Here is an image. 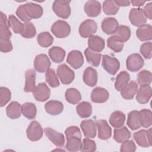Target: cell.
<instances>
[{"label":"cell","mask_w":152,"mask_h":152,"mask_svg":"<svg viewBox=\"0 0 152 152\" xmlns=\"http://www.w3.org/2000/svg\"><path fill=\"white\" fill-rule=\"evenodd\" d=\"M49 55L55 63L62 62L65 56V51L59 46H53L49 50Z\"/></svg>","instance_id":"1f68e13d"},{"label":"cell","mask_w":152,"mask_h":152,"mask_svg":"<svg viewBox=\"0 0 152 152\" xmlns=\"http://www.w3.org/2000/svg\"><path fill=\"white\" fill-rule=\"evenodd\" d=\"M136 35L141 41L151 40L152 39V27L150 24H144L138 27Z\"/></svg>","instance_id":"d4e9b609"},{"label":"cell","mask_w":152,"mask_h":152,"mask_svg":"<svg viewBox=\"0 0 152 152\" xmlns=\"http://www.w3.org/2000/svg\"><path fill=\"white\" fill-rule=\"evenodd\" d=\"M57 75L64 84H69L75 78L74 72L66 64L59 65L57 68Z\"/></svg>","instance_id":"277c9868"},{"label":"cell","mask_w":152,"mask_h":152,"mask_svg":"<svg viewBox=\"0 0 152 152\" xmlns=\"http://www.w3.org/2000/svg\"><path fill=\"white\" fill-rule=\"evenodd\" d=\"M51 31L58 38H65L69 34L71 27L66 21L59 20L55 21L52 26Z\"/></svg>","instance_id":"7a4b0ae2"},{"label":"cell","mask_w":152,"mask_h":152,"mask_svg":"<svg viewBox=\"0 0 152 152\" xmlns=\"http://www.w3.org/2000/svg\"><path fill=\"white\" fill-rule=\"evenodd\" d=\"M0 40H10L12 33L9 29L7 16L2 11L0 12Z\"/></svg>","instance_id":"ffe728a7"},{"label":"cell","mask_w":152,"mask_h":152,"mask_svg":"<svg viewBox=\"0 0 152 152\" xmlns=\"http://www.w3.org/2000/svg\"><path fill=\"white\" fill-rule=\"evenodd\" d=\"M23 6L28 17L30 20L37 19L42 17L43 10L40 5L33 2H27L23 4Z\"/></svg>","instance_id":"7c38bea8"},{"label":"cell","mask_w":152,"mask_h":152,"mask_svg":"<svg viewBox=\"0 0 152 152\" xmlns=\"http://www.w3.org/2000/svg\"><path fill=\"white\" fill-rule=\"evenodd\" d=\"M88 48L96 52H102L105 46L104 40L100 36L92 35L88 39Z\"/></svg>","instance_id":"cb8c5ba5"},{"label":"cell","mask_w":152,"mask_h":152,"mask_svg":"<svg viewBox=\"0 0 152 152\" xmlns=\"http://www.w3.org/2000/svg\"><path fill=\"white\" fill-rule=\"evenodd\" d=\"M109 97V92L104 88L97 87L91 93V100L96 103H102L106 102Z\"/></svg>","instance_id":"ac0fdd59"},{"label":"cell","mask_w":152,"mask_h":152,"mask_svg":"<svg viewBox=\"0 0 152 152\" xmlns=\"http://www.w3.org/2000/svg\"><path fill=\"white\" fill-rule=\"evenodd\" d=\"M51 63L46 54H39L37 55L34 61V69L39 72H45L50 68Z\"/></svg>","instance_id":"30bf717a"},{"label":"cell","mask_w":152,"mask_h":152,"mask_svg":"<svg viewBox=\"0 0 152 152\" xmlns=\"http://www.w3.org/2000/svg\"><path fill=\"white\" fill-rule=\"evenodd\" d=\"M130 79L129 74L125 71H121L116 76L115 83V87L117 91H121L128 83Z\"/></svg>","instance_id":"d6a6232c"},{"label":"cell","mask_w":152,"mask_h":152,"mask_svg":"<svg viewBox=\"0 0 152 152\" xmlns=\"http://www.w3.org/2000/svg\"><path fill=\"white\" fill-rule=\"evenodd\" d=\"M129 19L131 24L136 27L143 25L147 21V18L141 8L131 9L129 14Z\"/></svg>","instance_id":"9c48e42d"},{"label":"cell","mask_w":152,"mask_h":152,"mask_svg":"<svg viewBox=\"0 0 152 152\" xmlns=\"http://www.w3.org/2000/svg\"><path fill=\"white\" fill-rule=\"evenodd\" d=\"M38 44L43 48H48L52 45L53 42L52 36L49 32H42L39 33L37 37Z\"/></svg>","instance_id":"ab89813d"},{"label":"cell","mask_w":152,"mask_h":152,"mask_svg":"<svg viewBox=\"0 0 152 152\" xmlns=\"http://www.w3.org/2000/svg\"><path fill=\"white\" fill-rule=\"evenodd\" d=\"M76 110L81 118H88L92 113V106L91 103L88 102H82L77 105Z\"/></svg>","instance_id":"836d02e7"},{"label":"cell","mask_w":152,"mask_h":152,"mask_svg":"<svg viewBox=\"0 0 152 152\" xmlns=\"http://www.w3.org/2000/svg\"><path fill=\"white\" fill-rule=\"evenodd\" d=\"M84 54L87 61L94 66H98L100 64V62L102 58V54L94 52L87 48L84 51Z\"/></svg>","instance_id":"d590c367"},{"label":"cell","mask_w":152,"mask_h":152,"mask_svg":"<svg viewBox=\"0 0 152 152\" xmlns=\"http://www.w3.org/2000/svg\"><path fill=\"white\" fill-rule=\"evenodd\" d=\"M65 134L66 138L71 136H76L81 138V134L80 128L75 126H71L66 128L65 131Z\"/></svg>","instance_id":"f5cc1de1"},{"label":"cell","mask_w":152,"mask_h":152,"mask_svg":"<svg viewBox=\"0 0 152 152\" xmlns=\"http://www.w3.org/2000/svg\"><path fill=\"white\" fill-rule=\"evenodd\" d=\"M27 138L31 141L39 140L43 136V130L40 124L36 121H32L26 130Z\"/></svg>","instance_id":"52a82bcc"},{"label":"cell","mask_w":152,"mask_h":152,"mask_svg":"<svg viewBox=\"0 0 152 152\" xmlns=\"http://www.w3.org/2000/svg\"><path fill=\"white\" fill-rule=\"evenodd\" d=\"M151 97V87L150 85L141 86L137 92L136 100L141 104L148 102Z\"/></svg>","instance_id":"7402d4cb"},{"label":"cell","mask_w":152,"mask_h":152,"mask_svg":"<svg viewBox=\"0 0 152 152\" xmlns=\"http://www.w3.org/2000/svg\"><path fill=\"white\" fill-rule=\"evenodd\" d=\"M125 121V115L121 111L116 110L112 112L109 118L110 124L115 128L122 127Z\"/></svg>","instance_id":"f1b7e54d"},{"label":"cell","mask_w":152,"mask_h":152,"mask_svg":"<svg viewBox=\"0 0 152 152\" xmlns=\"http://www.w3.org/2000/svg\"><path fill=\"white\" fill-rule=\"evenodd\" d=\"M130 2L132 4V5L135 7L142 6L146 2V1H131Z\"/></svg>","instance_id":"680465c9"},{"label":"cell","mask_w":152,"mask_h":152,"mask_svg":"<svg viewBox=\"0 0 152 152\" xmlns=\"http://www.w3.org/2000/svg\"><path fill=\"white\" fill-rule=\"evenodd\" d=\"M45 78L46 81L52 88L57 87L60 84L58 78L53 69L49 68L46 71Z\"/></svg>","instance_id":"ee69618b"},{"label":"cell","mask_w":152,"mask_h":152,"mask_svg":"<svg viewBox=\"0 0 152 152\" xmlns=\"http://www.w3.org/2000/svg\"><path fill=\"white\" fill-rule=\"evenodd\" d=\"M0 97H1V102L0 106L3 107L7 104L11 98V93L10 90L7 87H1L0 88Z\"/></svg>","instance_id":"681fc988"},{"label":"cell","mask_w":152,"mask_h":152,"mask_svg":"<svg viewBox=\"0 0 152 152\" xmlns=\"http://www.w3.org/2000/svg\"><path fill=\"white\" fill-rule=\"evenodd\" d=\"M97 26L95 21L90 19L84 20L79 27L80 35L84 38H87L93 35L97 31Z\"/></svg>","instance_id":"8992f818"},{"label":"cell","mask_w":152,"mask_h":152,"mask_svg":"<svg viewBox=\"0 0 152 152\" xmlns=\"http://www.w3.org/2000/svg\"><path fill=\"white\" fill-rule=\"evenodd\" d=\"M84 135L86 138H94L96 135V124L92 119H86L80 124Z\"/></svg>","instance_id":"9a60e30c"},{"label":"cell","mask_w":152,"mask_h":152,"mask_svg":"<svg viewBox=\"0 0 152 152\" xmlns=\"http://www.w3.org/2000/svg\"><path fill=\"white\" fill-rule=\"evenodd\" d=\"M138 91V84L135 81H131L128 84L122 89L121 94L126 100H131L134 98Z\"/></svg>","instance_id":"484cf974"},{"label":"cell","mask_w":152,"mask_h":152,"mask_svg":"<svg viewBox=\"0 0 152 152\" xmlns=\"http://www.w3.org/2000/svg\"><path fill=\"white\" fill-rule=\"evenodd\" d=\"M84 10L88 17H96L101 12V4L97 1H88L84 5Z\"/></svg>","instance_id":"d6986e66"},{"label":"cell","mask_w":152,"mask_h":152,"mask_svg":"<svg viewBox=\"0 0 152 152\" xmlns=\"http://www.w3.org/2000/svg\"><path fill=\"white\" fill-rule=\"evenodd\" d=\"M119 27V23L116 18L106 17L102 22V29L106 34H112L116 33Z\"/></svg>","instance_id":"e0dca14e"},{"label":"cell","mask_w":152,"mask_h":152,"mask_svg":"<svg viewBox=\"0 0 152 152\" xmlns=\"http://www.w3.org/2000/svg\"><path fill=\"white\" fill-rule=\"evenodd\" d=\"M24 24V30L20 34L21 36L26 39H31L34 37L36 34V30L34 24L31 22H26Z\"/></svg>","instance_id":"7dc6e473"},{"label":"cell","mask_w":152,"mask_h":152,"mask_svg":"<svg viewBox=\"0 0 152 152\" xmlns=\"http://www.w3.org/2000/svg\"><path fill=\"white\" fill-rule=\"evenodd\" d=\"M96 150V144L94 141L86 138L83 139L80 151L83 152H93Z\"/></svg>","instance_id":"c3c4849f"},{"label":"cell","mask_w":152,"mask_h":152,"mask_svg":"<svg viewBox=\"0 0 152 152\" xmlns=\"http://www.w3.org/2000/svg\"><path fill=\"white\" fill-rule=\"evenodd\" d=\"M151 4H152L151 2L147 4L143 10L146 18H148L149 20L152 19V17H151L152 16V5Z\"/></svg>","instance_id":"9f6ffc18"},{"label":"cell","mask_w":152,"mask_h":152,"mask_svg":"<svg viewBox=\"0 0 152 152\" xmlns=\"http://www.w3.org/2000/svg\"><path fill=\"white\" fill-rule=\"evenodd\" d=\"M83 79L84 83L86 85L90 87L95 86L97 83L98 80L96 70L91 66L87 67L84 71Z\"/></svg>","instance_id":"603a6c76"},{"label":"cell","mask_w":152,"mask_h":152,"mask_svg":"<svg viewBox=\"0 0 152 152\" xmlns=\"http://www.w3.org/2000/svg\"><path fill=\"white\" fill-rule=\"evenodd\" d=\"M137 82L140 86L150 85L152 81V74L149 71L143 69L137 75Z\"/></svg>","instance_id":"f6af8a7d"},{"label":"cell","mask_w":152,"mask_h":152,"mask_svg":"<svg viewBox=\"0 0 152 152\" xmlns=\"http://www.w3.org/2000/svg\"><path fill=\"white\" fill-rule=\"evenodd\" d=\"M141 125L144 128H148L152 124V113L150 109H144L140 112Z\"/></svg>","instance_id":"b9f144b4"},{"label":"cell","mask_w":152,"mask_h":152,"mask_svg":"<svg viewBox=\"0 0 152 152\" xmlns=\"http://www.w3.org/2000/svg\"><path fill=\"white\" fill-rule=\"evenodd\" d=\"M67 141L66 144V148L68 151L71 152H76L80 150L81 147V138L71 136L68 138H66Z\"/></svg>","instance_id":"e575fe53"},{"label":"cell","mask_w":152,"mask_h":152,"mask_svg":"<svg viewBox=\"0 0 152 152\" xmlns=\"http://www.w3.org/2000/svg\"><path fill=\"white\" fill-rule=\"evenodd\" d=\"M37 109L34 103L26 102L22 105V113L28 119H34L36 116Z\"/></svg>","instance_id":"74e56055"},{"label":"cell","mask_w":152,"mask_h":152,"mask_svg":"<svg viewBox=\"0 0 152 152\" xmlns=\"http://www.w3.org/2000/svg\"><path fill=\"white\" fill-rule=\"evenodd\" d=\"M144 59L138 53H133L128 56L126 61V68L131 72H137L143 66Z\"/></svg>","instance_id":"ba28073f"},{"label":"cell","mask_w":152,"mask_h":152,"mask_svg":"<svg viewBox=\"0 0 152 152\" xmlns=\"http://www.w3.org/2000/svg\"><path fill=\"white\" fill-rule=\"evenodd\" d=\"M34 99L39 102H45L47 100L50 96V90L48 86L44 83H39L33 91Z\"/></svg>","instance_id":"8fae6325"},{"label":"cell","mask_w":152,"mask_h":152,"mask_svg":"<svg viewBox=\"0 0 152 152\" xmlns=\"http://www.w3.org/2000/svg\"><path fill=\"white\" fill-rule=\"evenodd\" d=\"M136 150V145L132 140H126L122 142L120 151L121 152H134Z\"/></svg>","instance_id":"816d5d0a"},{"label":"cell","mask_w":152,"mask_h":152,"mask_svg":"<svg viewBox=\"0 0 152 152\" xmlns=\"http://www.w3.org/2000/svg\"><path fill=\"white\" fill-rule=\"evenodd\" d=\"M140 52L142 56L147 59H150L152 56L151 43L150 42L143 43L140 48Z\"/></svg>","instance_id":"f907efd6"},{"label":"cell","mask_w":152,"mask_h":152,"mask_svg":"<svg viewBox=\"0 0 152 152\" xmlns=\"http://www.w3.org/2000/svg\"><path fill=\"white\" fill-rule=\"evenodd\" d=\"M113 133V138L119 143H122L129 140L131 137V132L126 126L115 129Z\"/></svg>","instance_id":"4dcf8cb0"},{"label":"cell","mask_w":152,"mask_h":152,"mask_svg":"<svg viewBox=\"0 0 152 152\" xmlns=\"http://www.w3.org/2000/svg\"><path fill=\"white\" fill-rule=\"evenodd\" d=\"M96 126L98 130V137L103 140L110 138L112 135V129L106 120H98L96 122Z\"/></svg>","instance_id":"2e32d148"},{"label":"cell","mask_w":152,"mask_h":152,"mask_svg":"<svg viewBox=\"0 0 152 152\" xmlns=\"http://www.w3.org/2000/svg\"><path fill=\"white\" fill-rule=\"evenodd\" d=\"M46 112L50 115H59L64 109L62 102L57 100H50L45 104Z\"/></svg>","instance_id":"4316f807"},{"label":"cell","mask_w":152,"mask_h":152,"mask_svg":"<svg viewBox=\"0 0 152 152\" xmlns=\"http://www.w3.org/2000/svg\"><path fill=\"white\" fill-rule=\"evenodd\" d=\"M8 24L9 27L15 33L21 34L24 28V24L21 23L14 15H11L8 17Z\"/></svg>","instance_id":"60d3db41"},{"label":"cell","mask_w":152,"mask_h":152,"mask_svg":"<svg viewBox=\"0 0 152 152\" xmlns=\"http://www.w3.org/2000/svg\"><path fill=\"white\" fill-rule=\"evenodd\" d=\"M45 133L46 137L58 147H63L65 144V138L62 134L50 128H45Z\"/></svg>","instance_id":"5bb4252c"},{"label":"cell","mask_w":152,"mask_h":152,"mask_svg":"<svg viewBox=\"0 0 152 152\" xmlns=\"http://www.w3.org/2000/svg\"><path fill=\"white\" fill-rule=\"evenodd\" d=\"M66 62L73 68H80L84 63V57L81 52L77 50H73L69 52Z\"/></svg>","instance_id":"4fadbf2b"},{"label":"cell","mask_w":152,"mask_h":152,"mask_svg":"<svg viewBox=\"0 0 152 152\" xmlns=\"http://www.w3.org/2000/svg\"><path fill=\"white\" fill-rule=\"evenodd\" d=\"M66 100L72 104H76L81 99V95L80 91L74 88H70L66 90L65 93Z\"/></svg>","instance_id":"8d00e7d4"},{"label":"cell","mask_w":152,"mask_h":152,"mask_svg":"<svg viewBox=\"0 0 152 152\" xmlns=\"http://www.w3.org/2000/svg\"><path fill=\"white\" fill-rule=\"evenodd\" d=\"M70 1L56 0L52 5V10L60 18H68L71 14Z\"/></svg>","instance_id":"6da1fadb"},{"label":"cell","mask_w":152,"mask_h":152,"mask_svg":"<svg viewBox=\"0 0 152 152\" xmlns=\"http://www.w3.org/2000/svg\"><path fill=\"white\" fill-rule=\"evenodd\" d=\"M102 8L104 14L108 15L116 14L119 10V7L113 1L111 0L104 1Z\"/></svg>","instance_id":"7bdbcfd3"},{"label":"cell","mask_w":152,"mask_h":152,"mask_svg":"<svg viewBox=\"0 0 152 152\" xmlns=\"http://www.w3.org/2000/svg\"><path fill=\"white\" fill-rule=\"evenodd\" d=\"M126 124L128 127L132 130H136L140 128L141 125L139 111L132 110L130 112L128 115Z\"/></svg>","instance_id":"f546056e"},{"label":"cell","mask_w":152,"mask_h":152,"mask_svg":"<svg viewBox=\"0 0 152 152\" xmlns=\"http://www.w3.org/2000/svg\"><path fill=\"white\" fill-rule=\"evenodd\" d=\"M122 42H126L129 40L131 36V30L129 27L124 25L119 26L115 34Z\"/></svg>","instance_id":"bcb514c9"},{"label":"cell","mask_w":152,"mask_h":152,"mask_svg":"<svg viewBox=\"0 0 152 152\" xmlns=\"http://www.w3.org/2000/svg\"><path fill=\"white\" fill-rule=\"evenodd\" d=\"M0 50L3 53H8L12 50V45L10 40H0Z\"/></svg>","instance_id":"11a10c76"},{"label":"cell","mask_w":152,"mask_h":152,"mask_svg":"<svg viewBox=\"0 0 152 152\" xmlns=\"http://www.w3.org/2000/svg\"><path fill=\"white\" fill-rule=\"evenodd\" d=\"M107 46L115 52H120L124 48V42L119 39L115 35L109 37L107 40Z\"/></svg>","instance_id":"f35d334b"},{"label":"cell","mask_w":152,"mask_h":152,"mask_svg":"<svg viewBox=\"0 0 152 152\" xmlns=\"http://www.w3.org/2000/svg\"><path fill=\"white\" fill-rule=\"evenodd\" d=\"M115 3L118 7H127L129 6L131 4L129 1H123V0H115L113 1Z\"/></svg>","instance_id":"6f0895ef"},{"label":"cell","mask_w":152,"mask_h":152,"mask_svg":"<svg viewBox=\"0 0 152 152\" xmlns=\"http://www.w3.org/2000/svg\"><path fill=\"white\" fill-rule=\"evenodd\" d=\"M25 86L24 90L25 92L30 93L33 92L36 86V73L33 69H29L25 72Z\"/></svg>","instance_id":"44dd1931"},{"label":"cell","mask_w":152,"mask_h":152,"mask_svg":"<svg viewBox=\"0 0 152 152\" xmlns=\"http://www.w3.org/2000/svg\"><path fill=\"white\" fill-rule=\"evenodd\" d=\"M102 66L107 72L113 75L119 69L120 63L116 58L104 55L102 57Z\"/></svg>","instance_id":"5b68a950"},{"label":"cell","mask_w":152,"mask_h":152,"mask_svg":"<svg viewBox=\"0 0 152 152\" xmlns=\"http://www.w3.org/2000/svg\"><path fill=\"white\" fill-rule=\"evenodd\" d=\"M16 14L17 15V17L23 21H24L25 23L26 22H30V21L31 20L27 16L26 11L24 10V6L23 5H20L17 11H16Z\"/></svg>","instance_id":"db71d44e"},{"label":"cell","mask_w":152,"mask_h":152,"mask_svg":"<svg viewBox=\"0 0 152 152\" xmlns=\"http://www.w3.org/2000/svg\"><path fill=\"white\" fill-rule=\"evenodd\" d=\"M6 113L7 116L10 119H17L21 116L22 113V106L18 102L13 101L7 107Z\"/></svg>","instance_id":"83f0119b"},{"label":"cell","mask_w":152,"mask_h":152,"mask_svg":"<svg viewBox=\"0 0 152 152\" xmlns=\"http://www.w3.org/2000/svg\"><path fill=\"white\" fill-rule=\"evenodd\" d=\"M137 144L142 147H149L151 145V128L148 130L141 129L133 135Z\"/></svg>","instance_id":"3957f363"}]
</instances>
